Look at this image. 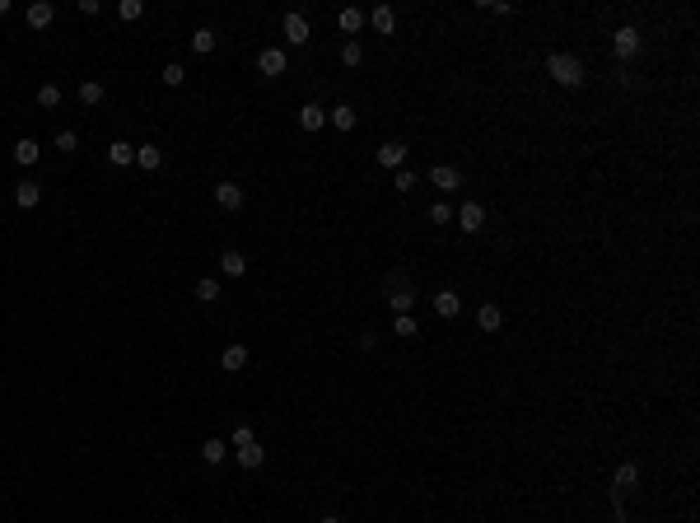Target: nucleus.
Instances as JSON below:
<instances>
[{"label":"nucleus","mask_w":700,"mask_h":523,"mask_svg":"<svg viewBox=\"0 0 700 523\" xmlns=\"http://www.w3.org/2000/svg\"><path fill=\"white\" fill-rule=\"evenodd\" d=\"M415 276L411 271H392L388 280H383V299L392 304V314H411V304H415Z\"/></svg>","instance_id":"1"},{"label":"nucleus","mask_w":700,"mask_h":523,"mask_svg":"<svg viewBox=\"0 0 700 523\" xmlns=\"http://www.w3.org/2000/svg\"><path fill=\"white\" fill-rule=\"evenodd\" d=\"M546 70H551V79H556L560 89H579L583 84V65H579V56H570V52H551L546 56Z\"/></svg>","instance_id":"2"},{"label":"nucleus","mask_w":700,"mask_h":523,"mask_svg":"<svg viewBox=\"0 0 700 523\" xmlns=\"http://www.w3.org/2000/svg\"><path fill=\"white\" fill-rule=\"evenodd\" d=\"M458 229H462V234H481V229H486V206H481V201H462Z\"/></svg>","instance_id":"3"},{"label":"nucleus","mask_w":700,"mask_h":523,"mask_svg":"<svg viewBox=\"0 0 700 523\" xmlns=\"http://www.w3.org/2000/svg\"><path fill=\"white\" fill-rule=\"evenodd\" d=\"M611 52H616V61H630V56L640 52V33L635 28H616V33H611Z\"/></svg>","instance_id":"4"},{"label":"nucleus","mask_w":700,"mask_h":523,"mask_svg":"<svg viewBox=\"0 0 700 523\" xmlns=\"http://www.w3.org/2000/svg\"><path fill=\"white\" fill-rule=\"evenodd\" d=\"M285 52H280V47H261V56H257V70L266 79H276V75H285Z\"/></svg>","instance_id":"5"},{"label":"nucleus","mask_w":700,"mask_h":523,"mask_svg":"<svg viewBox=\"0 0 700 523\" xmlns=\"http://www.w3.org/2000/svg\"><path fill=\"white\" fill-rule=\"evenodd\" d=\"M243 201H247V196H243V187H238V183H220V187H215V206H220V210H243Z\"/></svg>","instance_id":"6"},{"label":"nucleus","mask_w":700,"mask_h":523,"mask_svg":"<svg viewBox=\"0 0 700 523\" xmlns=\"http://www.w3.org/2000/svg\"><path fill=\"white\" fill-rule=\"evenodd\" d=\"M429 183L439 187V192H458V187H462V173L448 169V164H434V169H429Z\"/></svg>","instance_id":"7"},{"label":"nucleus","mask_w":700,"mask_h":523,"mask_svg":"<svg viewBox=\"0 0 700 523\" xmlns=\"http://www.w3.org/2000/svg\"><path fill=\"white\" fill-rule=\"evenodd\" d=\"M323 127H327V108H318V103L299 108V131H309L313 136V131H323Z\"/></svg>","instance_id":"8"},{"label":"nucleus","mask_w":700,"mask_h":523,"mask_svg":"<svg viewBox=\"0 0 700 523\" xmlns=\"http://www.w3.org/2000/svg\"><path fill=\"white\" fill-rule=\"evenodd\" d=\"M378 164H383V169H402L406 164V145L402 141H383L378 145Z\"/></svg>","instance_id":"9"},{"label":"nucleus","mask_w":700,"mask_h":523,"mask_svg":"<svg viewBox=\"0 0 700 523\" xmlns=\"http://www.w3.org/2000/svg\"><path fill=\"white\" fill-rule=\"evenodd\" d=\"M434 314L439 318H458L462 314V295H458V290H439V295H434Z\"/></svg>","instance_id":"10"},{"label":"nucleus","mask_w":700,"mask_h":523,"mask_svg":"<svg viewBox=\"0 0 700 523\" xmlns=\"http://www.w3.org/2000/svg\"><path fill=\"white\" fill-rule=\"evenodd\" d=\"M477 327L481 332H500V327H505V309H500V304H481L477 309Z\"/></svg>","instance_id":"11"},{"label":"nucleus","mask_w":700,"mask_h":523,"mask_svg":"<svg viewBox=\"0 0 700 523\" xmlns=\"http://www.w3.org/2000/svg\"><path fill=\"white\" fill-rule=\"evenodd\" d=\"M285 38L294 42V47H304V42H309V19H304V14H294V10L285 14Z\"/></svg>","instance_id":"12"},{"label":"nucleus","mask_w":700,"mask_h":523,"mask_svg":"<svg viewBox=\"0 0 700 523\" xmlns=\"http://www.w3.org/2000/svg\"><path fill=\"white\" fill-rule=\"evenodd\" d=\"M220 365L229 369V374H238V369H247V346H238V341H233V346H224Z\"/></svg>","instance_id":"13"},{"label":"nucleus","mask_w":700,"mask_h":523,"mask_svg":"<svg viewBox=\"0 0 700 523\" xmlns=\"http://www.w3.org/2000/svg\"><path fill=\"white\" fill-rule=\"evenodd\" d=\"M103 98H108L103 79H84V84H79V103H84V108H98Z\"/></svg>","instance_id":"14"},{"label":"nucleus","mask_w":700,"mask_h":523,"mask_svg":"<svg viewBox=\"0 0 700 523\" xmlns=\"http://www.w3.org/2000/svg\"><path fill=\"white\" fill-rule=\"evenodd\" d=\"M136 164H141L145 173H155L159 164H164V150H159V145H136Z\"/></svg>","instance_id":"15"},{"label":"nucleus","mask_w":700,"mask_h":523,"mask_svg":"<svg viewBox=\"0 0 700 523\" xmlns=\"http://www.w3.org/2000/svg\"><path fill=\"white\" fill-rule=\"evenodd\" d=\"M14 201H19L24 210H33V206L42 201V187H38V183H14Z\"/></svg>","instance_id":"16"},{"label":"nucleus","mask_w":700,"mask_h":523,"mask_svg":"<svg viewBox=\"0 0 700 523\" xmlns=\"http://www.w3.org/2000/svg\"><path fill=\"white\" fill-rule=\"evenodd\" d=\"M52 19H56V10L47 5V0H33V5H28V24H33V28H47Z\"/></svg>","instance_id":"17"},{"label":"nucleus","mask_w":700,"mask_h":523,"mask_svg":"<svg viewBox=\"0 0 700 523\" xmlns=\"http://www.w3.org/2000/svg\"><path fill=\"white\" fill-rule=\"evenodd\" d=\"M220 266H224V276H243V271H247V257H243L238 248H224V252H220Z\"/></svg>","instance_id":"18"},{"label":"nucleus","mask_w":700,"mask_h":523,"mask_svg":"<svg viewBox=\"0 0 700 523\" xmlns=\"http://www.w3.org/2000/svg\"><path fill=\"white\" fill-rule=\"evenodd\" d=\"M108 164H117V169H122V164H136V145H131V141H112Z\"/></svg>","instance_id":"19"},{"label":"nucleus","mask_w":700,"mask_h":523,"mask_svg":"<svg viewBox=\"0 0 700 523\" xmlns=\"http://www.w3.org/2000/svg\"><path fill=\"white\" fill-rule=\"evenodd\" d=\"M337 24H341V33H360V28H364V10H355V5H346V10L337 14Z\"/></svg>","instance_id":"20"},{"label":"nucleus","mask_w":700,"mask_h":523,"mask_svg":"<svg viewBox=\"0 0 700 523\" xmlns=\"http://www.w3.org/2000/svg\"><path fill=\"white\" fill-rule=\"evenodd\" d=\"M327 122H332L337 131H355V122H360V117H355V108L341 103V108H332V112H327Z\"/></svg>","instance_id":"21"},{"label":"nucleus","mask_w":700,"mask_h":523,"mask_svg":"<svg viewBox=\"0 0 700 523\" xmlns=\"http://www.w3.org/2000/svg\"><path fill=\"white\" fill-rule=\"evenodd\" d=\"M238 463H243L247 472H257L261 463H266V448H261V444H243V448H238Z\"/></svg>","instance_id":"22"},{"label":"nucleus","mask_w":700,"mask_h":523,"mask_svg":"<svg viewBox=\"0 0 700 523\" xmlns=\"http://www.w3.org/2000/svg\"><path fill=\"white\" fill-rule=\"evenodd\" d=\"M196 299L201 304H215L220 299V280H215V276H201V280H196V290H192Z\"/></svg>","instance_id":"23"},{"label":"nucleus","mask_w":700,"mask_h":523,"mask_svg":"<svg viewBox=\"0 0 700 523\" xmlns=\"http://www.w3.org/2000/svg\"><path fill=\"white\" fill-rule=\"evenodd\" d=\"M369 19H374V28H378V33H392V28H397V10H392V5H378V10L369 14Z\"/></svg>","instance_id":"24"},{"label":"nucleus","mask_w":700,"mask_h":523,"mask_svg":"<svg viewBox=\"0 0 700 523\" xmlns=\"http://www.w3.org/2000/svg\"><path fill=\"white\" fill-rule=\"evenodd\" d=\"M192 47H196L201 56L215 52V28H196V33H192Z\"/></svg>","instance_id":"25"},{"label":"nucleus","mask_w":700,"mask_h":523,"mask_svg":"<svg viewBox=\"0 0 700 523\" xmlns=\"http://www.w3.org/2000/svg\"><path fill=\"white\" fill-rule=\"evenodd\" d=\"M159 79H164V84H169V89H178L182 79H187V70H182V65H178V61H169V65H164V70H159Z\"/></svg>","instance_id":"26"},{"label":"nucleus","mask_w":700,"mask_h":523,"mask_svg":"<svg viewBox=\"0 0 700 523\" xmlns=\"http://www.w3.org/2000/svg\"><path fill=\"white\" fill-rule=\"evenodd\" d=\"M14 159L19 164H38V141H19L14 145Z\"/></svg>","instance_id":"27"},{"label":"nucleus","mask_w":700,"mask_h":523,"mask_svg":"<svg viewBox=\"0 0 700 523\" xmlns=\"http://www.w3.org/2000/svg\"><path fill=\"white\" fill-rule=\"evenodd\" d=\"M392 332H397V337H420V327H415V318H411V314H397Z\"/></svg>","instance_id":"28"},{"label":"nucleus","mask_w":700,"mask_h":523,"mask_svg":"<svg viewBox=\"0 0 700 523\" xmlns=\"http://www.w3.org/2000/svg\"><path fill=\"white\" fill-rule=\"evenodd\" d=\"M201 458H206V463H224V439H206V444H201Z\"/></svg>","instance_id":"29"},{"label":"nucleus","mask_w":700,"mask_h":523,"mask_svg":"<svg viewBox=\"0 0 700 523\" xmlns=\"http://www.w3.org/2000/svg\"><path fill=\"white\" fill-rule=\"evenodd\" d=\"M38 103L42 108H56V103H61V89H56V84H38Z\"/></svg>","instance_id":"30"},{"label":"nucleus","mask_w":700,"mask_h":523,"mask_svg":"<svg viewBox=\"0 0 700 523\" xmlns=\"http://www.w3.org/2000/svg\"><path fill=\"white\" fill-rule=\"evenodd\" d=\"M392 187H397V192H415V169H397Z\"/></svg>","instance_id":"31"},{"label":"nucleus","mask_w":700,"mask_h":523,"mask_svg":"<svg viewBox=\"0 0 700 523\" xmlns=\"http://www.w3.org/2000/svg\"><path fill=\"white\" fill-rule=\"evenodd\" d=\"M56 150L75 155V150H79V136H75V131H56Z\"/></svg>","instance_id":"32"},{"label":"nucleus","mask_w":700,"mask_h":523,"mask_svg":"<svg viewBox=\"0 0 700 523\" xmlns=\"http://www.w3.org/2000/svg\"><path fill=\"white\" fill-rule=\"evenodd\" d=\"M229 444H233V448H243V444H257V434H252V425H238V430L229 434Z\"/></svg>","instance_id":"33"},{"label":"nucleus","mask_w":700,"mask_h":523,"mask_svg":"<svg viewBox=\"0 0 700 523\" xmlns=\"http://www.w3.org/2000/svg\"><path fill=\"white\" fill-rule=\"evenodd\" d=\"M360 56H364V47H360L355 38H350L346 47H341V61H346V65H360Z\"/></svg>","instance_id":"34"},{"label":"nucleus","mask_w":700,"mask_h":523,"mask_svg":"<svg viewBox=\"0 0 700 523\" xmlns=\"http://www.w3.org/2000/svg\"><path fill=\"white\" fill-rule=\"evenodd\" d=\"M117 14H122V19H141L145 5H141V0H122V5H117Z\"/></svg>","instance_id":"35"},{"label":"nucleus","mask_w":700,"mask_h":523,"mask_svg":"<svg viewBox=\"0 0 700 523\" xmlns=\"http://www.w3.org/2000/svg\"><path fill=\"white\" fill-rule=\"evenodd\" d=\"M429 220H434V224H448V220H453V210H448V201H434V206H429Z\"/></svg>","instance_id":"36"},{"label":"nucleus","mask_w":700,"mask_h":523,"mask_svg":"<svg viewBox=\"0 0 700 523\" xmlns=\"http://www.w3.org/2000/svg\"><path fill=\"white\" fill-rule=\"evenodd\" d=\"M360 351H378V337H374V332H360Z\"/></svg>","instance_id":"37"},{"label":"nucleus","mask_w":700,"mask_h":523,"mask_svg":"<svg viewBox=\"0 0 700 523\" xmlns=\"http://www.w3.org/2000/svg\"><path fill=\"white\" fill-rule=\"evenodd\" d=\"M0 14H10V0H0Z\"/></svg>","instance_id":"38"},{"label":"nucleus","mask_w":700,"mask_h":523,"mask_svg":"<svg viewBox=\"0 0 700 523\" xmlns=\"http://www.w3.org/2000/svg\"><path fill=\"white\" fill-rule=\"evenodd\" d=\"M323 523H341V519H337V514H332V519H323Z\"/></svg>","instance_id":"39"}]
</instances>
